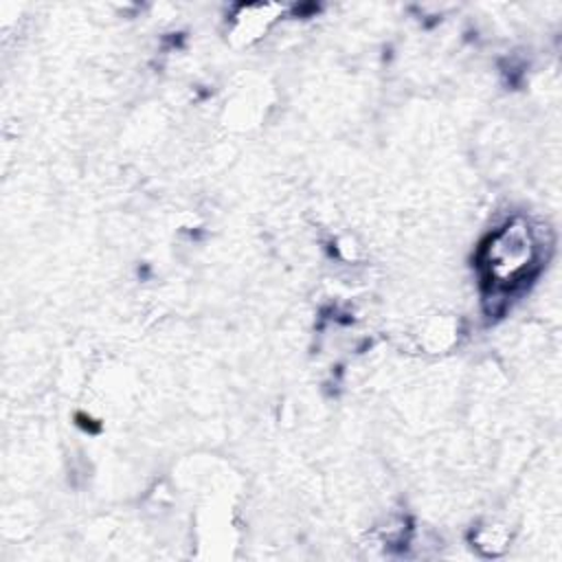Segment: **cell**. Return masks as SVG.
Here are the masks:
<instances>
[{
	"instance_id": "1",
	"label": "cell",
	"mask_w": 562,
	"mask_h": 562,
	"mask_svg": "<svg viewBox=\"0 0 562 562\" xmlns=\"http://www.w3.org/2000/svg\"><path fill=\"white\" fill-rule=\"evenodd\" d=\"M538 259L536 239L525 222L514 220L498 228L483 246V266L492 285L509 288L529 277Z\"/></svg>"
}]
</instances>
